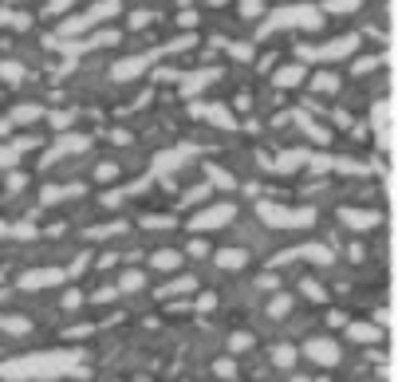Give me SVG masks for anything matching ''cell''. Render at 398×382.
Listing matches in <instances>:
<instances>
[{
    "label": "cell",
    "instance_id": "cell-23",
    "mask_svg": "<svg viewBox=\"0 0 398 382\" xmlns=\"http://www.w3.org/2000/svg\"><path fill=\"white\" fill-rule=\"evenodd\" d=\"M308 79V67L303 64H284V67H276V71H272V83H276V87H300V83Z\"/></svg>",
    "mask_w": 398,
    "mask_h": 382
},
{
    "label": "cell",
    "instance_id": "cell-1",
    "mask_svg": "<svg viewBox=\"0 0 398 382\" xmlns=\"http://www.w3.org/2000/svg\"><path fill=\"white\" fill-rule=\"evenodd\" d=\"M0 379L8 382H51V379H87L83 351L60 347V351H36L0 363Z\"/></svg>",
    "mask_w": 398,
    "mask_h": 382
},
{
    "label": "cell",
    "instance_id": "cell-19",
    "mask_svg": "<svg viewBox=\"0 0 398 382\" xmlns=\"http://www.w3.org/2000/svg\"><path fill=\"white\" fill-rule=\"evenodd\" d=\"M249 260H253V253H245V249H217V256H213V264H217L221 272L249 268Z\"/></svg>",
    "mask_w": 398,
    "mask_h": 382
},
{
    "label": "cell",
    "instance_id": "cell-48",
    "mask_svg": "<svg viewBox=\"0 0 398 382\" xmlns=\"http://www.w3.org/2000/svg\"><path fill=\"white\" fill-rule=\"evenodd\" d=\"M4 186H8V193H20L24 186H28V177L20 174V170H8V181H4Z\"/></svg>",
    "mask_w": 398,
    "mask_h": 382
},
{
    "label": "cell",
    "instance_id": "cell-14",
    "mask_svg": "<svg viewBox=\"0 0 398 382\" xmlns=\"http://www.w3.org/2000/svg\"><path fill=\"white\" fill-rule=\"evenodd\" d=\"M193 114H197V118H209L213 127H221V130H237V114L229 111L225 103H197Z\"/></svg>",
    "mask_w": 398,
    "mask_h": 382
},
{
    "label": "cell",
    "instance_id": "cell-12",
    "mask_svg": "<svg viewBox=\"0 0 398 382\" xmlns=\"http://www.w3.org/2000/svg\"><path fill=\"white\" fill-rule=\"evenodd\" d=\"M371 123H375V138H379V146L390 154V150H395V107H390V103H379L375 114H371Z\"/></svg>",
    "mask_w": 398,
    "mask_h": 382
},
{
    "label": "cell",
    "instance_id": "cell-18",
    "mask_svg": "<svg viewBox=\"0 0 398 382\" xmlns=\"http://www.w3.org/2000/svg\"><path fill=\"white\" fill-rule=\"evenodd\" d=\"M197 284H201L197 276H174V280H170V284H162L154 296H158V300H177V296H193V292H197Z\"/></svg>",
    "mask_w": 398,
    "mask_h": 382
},
{
    "label": "cell",
    "instance_id": "cell-31",
    "mask_svg": "<svg viewBox=\"0 0 398 382\" xmlns=\"http://www.w3.org/2000/svg\"><path fill=\"white\" fill-rule=\"evenodd\" d=\"M296 123H300V130L312 138V142H319V146H327L332 142V130L323 127V123H316V118H308V114H296Z\"/></svg>",
    "mask_w": 398,
    "mask_h": 382
},
{
    "label": "cell",
    "instance_id": "cell-6",
    "mask_svg": "<svg viewBox=\"0 0 398 382\" xmlns=\"http://www.w3.org/2000/svg\"><path fill=\"white\" fill-rule=\"evenodd\" d=\"M276 28H303V32H319V28H323V12H319L316 4L280 8V12L264 24V32H276Z\"/></svg>",
    "mask_w": 398,
    "mask_h": 382
},
{
    "label": "cell",
    "instance_id": "cell-9",
    "mask_svg": "<svg viewBox=\"0 0 398 382\" xmlns=\"http://www.w3.org/2000/svg\"><path fill=\"white\" fill-rule=\"evenodd\" d=\"M292 260H308V264H316V268H327V264H335V253L327 244H300V249H288V253L272 256V268H284Z\"/></svg>",
    "mask_w": 398,
    "mask_h": 382
},
{
    "label": "cell",
    "instance_id": "cell-33",
    "mask_svg": "<svg viewBox=\"0 0 398 382\" xmlns=\"http://www.w3.org/2000/svg\"><path fill=\"white\" fill-rule=\"evenodd\" d=\"M0 79L16 87V83H24V79H28V67H24V64H16V60H4V64H0Z\"/></svg>",
    "mask_w": 398,
    "mask_h": 382
},
{
    "label": "cell",
    "instance_id": "cell-2",
    "mask_svg": "<svg viewBox=\"0 0 398 382\" xmlns=\"http://www.w3.org/2000/svg\"><path fill=\"white\" fill-rule=\"evenodd\" d=\"M256 221L269 225V229H308L316 225V209L312 205H280V201H256Z\"/></svg>",
    "mask_w": 398,
    "mask_h": 382
},
{
    "label": "cell",
    "instance_id": "cell-46",
    "mask_svg": "<svg viewBox=\"0 0 398 382\" xmlns=\"http://www.w3.org/2000/svg\"><path fill=\"white\" fill-rule=\"evenodd\" d=\"M213 307H217V296H213V292H201V296H197V303H193V311H197V316H209Z\"/></svg>",
    "mask_w": 398,
    "mask_h": 382
},
{
    "label": "cell",
    "instance_id": "cell-4",
    "mask_svg": "<svg viewBox=\"0 0 398 382\" xmlns=\"http://www.w3.org/2000/svg\"><path fill=\"white\" fill-rule=\"evenodd\" d=\"M233 217H237V205H233V201H209V205L193 209L186 229H190V233H217V229H229Z\"/></svg>",
    "mask_w": 398,
    "mask_h": 382
},
{
    "label": "cell",
    "instance_id": "cell-61",
    "mask_svg": "<svg viewBox=\"0 0 398 382\" xmlns=\"http://www.w3.org/2000/svg\"><path fill=\"white\" fill-rule=\"evenodd\" d=\"M296 382H308V379H296Z\"/></svg>",
    "mask_w": 398,
    "mask_h": 382
},
{
    "label": "cell",
    "instance_id": "cell-47",
    "mask_svg": "<svg viewBox=\"0 0 398 382\" xmlns=\"http://www.w3.org/2000/svg\"><path fill=\"white\" fill-rule=\"evenodd\" d=\"M8 237H36V221H20V225H8Z\"/></svg>",
    "mask_w": 398,
    "mask_h": 382
},
{
    "label": "cell",
    "instance_id": "cell-59",
    "mask_svg": "<svg viewBox=\"0 0 398 382\" xmlns=\"http://www.w3.org/2000/svg\"><path fill=\"white\" fill-rule=\"evenodd\" d=\"M209 8H221V4H229V0H206Z\"/></svg>",
    "mask_w": 398,
    "mask_h": 382
},
{
    "label": "cell",
    "instance_id": "cell-30",
    "mask_svg": "<svg viewBox=\"0 0 398 382\" xmlns=\"http://www.w3.org/2000/svg\"><path fill=\"white\" fill-rule=\"evenodd\" d=\"M119 296H134V292H142L146 288V272L142 268H127L123 276H119Z\"/></svg>",
    "mask_w": 398,
    "mask_h": 382
},
{
    "label": "cell",
    "instance_id": "cell-34",
    "mask_svg": "<svg viewBox=\"0 0 398 382\" xmlns=\"http://www.w3.org/2000/svg\"><path fill=\"white\" fill-rule=\"evenodd\" d=\"M300 292H303V296H308L312 303H327V288L319 284L316 276H303V280H300Z\"/></svg>",
    "mask_w": 398,
    "mask_h": 382
},
{
    "label": "cell",
    "instance_id": "cell-37",
    "mask_svg": "<svg viewBox=\"0 0 398 382\" xmlns=\"http://www.w3.org/2000/svg\"><path fill=\"white\" fill-rule=\"evenodd\" d=\"M209 193H213V186H209V181H201V186H193V190L182 193V205H206Z\"/></svg>",
    "mask_w": 398,
    "mask_h": 382
},
{
    "label": "cell",
    "instance_id": "cell-49",
    "mask_svg": "<svg viewBox=\"0 0 398 382\" xmlns=\"http://www.w3.org/2000/svg\"><path fill=\"white\" fill-rule=\"evenodd\" d=\"M264 12V0H240V16H260Z\"/></svg>",
    "mask_w": 398,
    "mask_h": 382
},
{
    "label": "cell",
    "instance_id": "cell-58",
    "mask_svg": "<svg viewBox=\"0 0 398 382\" xmlns=\"http://www.w3.org/2000/svg\"><path fill=\"white\" fill-rule=\"evenodd\" d=\"M347 253H351V260H363V256H366V249H363V244H351Z\"/></svg>",
    "mask_w": 398,
    "mask_h": 382
},
{
    "label": "cell",
    "instance_id": "cell-20",
    "mask_svg": "<svg viewBox=\"0 0 398 382\" xmlns=\"http://www.w3.org/2000/svg\"><path fill=\"white\" fill-rule=\"evenodd\" d=\"M308 150H284V154H276V162H264V166H272L276 174H296V170H303L308 166Z\"/></svg>",
    "mask_w": 398,
    "mask_h": 382
},
{
    "label": "cell",
    "instance_id": "cell-21",
    "mask_svg": "<svg viewBox=\"0 0 398 382\" xmlns=\"http://www.w3.org/2000/svg\"><path fill=\"white\" fill-rule=\"evenodd\" d=\"M0 335H32V316H20V311H0Z\"/></svg>",
    "mask_w": 398,
    "mask_h": 382
},
{
    "label": "cell",
    "instance_id": "cell-15",
    "mask_svg": "<svg viewBox=\"0 0 398 382\" xmlns=\"http://www.w3.org/2000/svg\"><path fill=\"white\" fill-rule=\"evenodd\" d=\"M186 162H193V150H190V146H177V150H162L158 158H154V177L174 174L177 166H186Z\"/></svg>",
    "mask_w": 398,
    "mask_h": 382
},
{
    "label": "cell",
    "instance_id": "cell-50",
    "mask_svg": "<svg viewBox=\"0 0 398 382\" xmlns=\"http://www.w3.org/2000/svg\"><path fill=\"white\" fill-rule=\"evenodd\" d=\"M114 296H119V288H95L91 292V303H111Z\"/></svg>",
    "mask_w": 398,
    "mask_h": 382
},
{
    "label": "cell",
    "instance_id": "cell-44",
    "mask_svg": "<svg viewBox=\"0 0 398 382\" xmlns=\"http://www.w3.org/2000/svg\"><path fill=\"white\" fill-rule=\"evenodd\" d=\"M119 177V162H99L95 166V181H114Z\"/></svg>",
    "mask_w": 398,
    "mask_h": 382
},
{
    "label": "cell",
    "instance_id": "cell-42",
    "mask_svg": "<svg viewBox=\"0 0 398 382\" xmlns=\"http://www.w3.org/2000/svg\"><path fill=\"white\" fill-rule=\"evenodd\" d=\"M253 284L260 288V292H280V276H276V268H272V272H260Z\"/></svg>",
    "mask_w": 398,
    "mask_h": 382
},
{
    "label": "cell",
    "instance_id": "cell-16",
    "mask_svg": "<svg viewBox=\"0 0 398 382\" xmlns=\"http://www.w3.org/2000/svg\"><path fill=\"white\" fill-rule=\"evenodd\" d=\"M87 146H91V138H87V134H64V138H60V142H55V146L48 150V158H44V166H51V162L67 158V154H83Z\"/></svg>",
    "mask_w": 398,
    "mask_h": 382
},
{
    "label": "cell",
    "instance_id": "cell-10",
    "mask_svg": "<svg viewBox=\"0 0 398 382\" xmlns=\"http://www.w3.org/2000/svg\"><path fill=\"white\" fill-rule=\"evenodd\" d=\"M339 221H343V229H351V233H371V229H379V225H382V213H379V209L343 205V209H339Z\"/></svg>",
    "mask_w": 398,
    "mask_h": 382
},
{
    "label": "cell",
    "instance_id": "cell-41",
    "mask_svg": "<svg viewBox=\"0 0 398 382\" xmlns=\"http://www.w3.org/2000/svg\"><path fill=\"white\" fill-rule=\"evenodd\" d=\"M162 303H166V311H170V316H186V311L193 316V300H190V296H177V300H162Z\"/></svg>",
    "mask_w": 398,
    "mask_h": 382
},
{
    "label": "cell",
    "instance_id": "cell-53",
    "mask_svg": "<svg viewBox=\"0 0 398 382\" xmlns=\"http://www.w3.org/2000/svg\"><path fill=\"white\" fill-rule=\"evenodd\" d=\"M375 67H379V60H375V55H363V60H359V64H355V71H359V75H363V71H375Z\"/></svg>",
    "mask_w": 398,
    "mask_h": 382
},
{
    "label": "cell",
    "instance_id": "cell-27",
    "mask_svg": "<svg viewBox=\"0 0 398 382\" xmlns=\"http://www.w3.org/2000/svg\"><path fill=\"white\" fill-rule=\"evenodd\" d=\"M269 355H272V366L276 370H292V366L300 363V347H292V343H276Z\"/></svg>",
    "mask_w": 398,
    "mask_h": 382
},
{
    "label": "cell",
    "instance_id": "cell-54",
    "mask_svg": "<svg viewBox=\"0 0 398 382\" xmlns=\"http://www.w3.org/2000/svg\"><path fill=\"white\" fill-rule=\"evenodd\" d=\"M91 331H95V327H91V323H83V327H71V331H67V339H87Z\"/></svg>",
    "mask_w": 398,
    "mask_h": 382
},
{
    "label": "cell",
    "instance_id": "cell-45",
    "mask_svg": "<svg viewBox=\"0 0 398 382\" xmlns=\"http://www.w3.org/2000/svg\"><path fill=\"white\" fill-rule=\"evenodd\" d=\"M64 311H75V307H83V292L79 288H64Z\"/></svg>",
    "mask_w": 398,
    "mask_h": 382
},
{
    "label": "cell",
    "instance_id": "cell-7",
    "mask_svg": "<svg viewBox=\"0 0 398 382\" xmlns=\"http://www.w3.org/2000/svg\"><path fill=\"white\" fill-rule=\"evenodd\" d=\"M300 359H308V363H316V366H339L343 347H339V339H332V335H312L300 347Z\"/></svg>",
    "mask_w": 398,
    "mask_h": 382
},
{
    "label": "cell",
    "instance_id": "cell-43",
    "mask_svg": "<svg viewBox=\"0 0 398 382\" xmlns=\"http://www.w3.org/2000/svg\"><path fill=\"white\" fill-rule=\"evenodd\" d=\"M16 162H20L16 146H0V170H16Z\"/></svg>",
    "mask_w": 398,
    "mask_h": 382
},
{
    "label": "cell",
    "instance_id": "cell-56",
    "mask_svg": "<svg viewBox=\"0 0 398 382\" xmlns=\"http://www.w3.org/2000/svg\"><path fill=\"white\" fill-rule=\"evenodd\" d=\"M51 127H55V130H67V127H71V114H51Z\"/></svg>",
    "mask_w": 398,
    "mask_h": 382
},
{
    "label": "cell",
    "instance_id": "cell-40",
    "mask_svg": "<svg viewBox=\"0 0 398 382\" xmlns=\"http://www.w3.org/2000/svg\"><path fill=\"white\" fill-rule=\"evenodd\" d=\"M213 374H217V379H225V382H233V379H237V363L225 355V359H217V363H213Z\"/></svg>",
    "mask_w": 398,
    "mask_h": 382
},
{
    "label": "cell",
    "instance_id": "cell-28",
    "mask_svg": "<svg viewBox=\"0 0 398 382\" xmlns=\"http://www.w3.org/2000/svg\"><path fill=\"white\" fill-rule=\"evenodd\" d=\"M292 307H296V300H292L288 292H272V300L264 303V316L269 319H288L292 316Z\"/></svg>",
    "mask_w": 398,
    "mask_h": 382
},
{
    "label": "cell",
    "instance_id": "cell-57",
    "mask_svg": "<svg viewBox=\"0 0 398 382\" xmlns=\"http://www.w3.org/2000/svg\"><path fill=\"white\" fill-rule=\"evenodd\" d=\"M327 323H332V327H343V323H347V316H343V311H327Z\"/></svg>",
    "mask_w": 398,
    "mask_h": 382
},
{
    "label": "cell",
    "instance_id": "cell-22",
    "mask_svg": "<svg viewBox=\"0 0 398 382\" xmlns=\"http://www.w3.org/2000/svg\"><path fill=\"white\" fill-rule=\"evenodd\" d=\"M221 75V67H206V71H193V75H186L182 79V95H201L209 83Z\"/></svg>",
    "mask_w": 398,
    "mask_h": 382
},
{
    "label": "cell",
    "instance_id": "cell-36",
    "mask_svg": "<svg viewBox=\"0 0 398 382\" xmlns=\"http://www.w3.org/2000/svg\"><path fill=\"white\" fill-rule=\"evenodd\" d=\"M359 4H363V0H323L319 12H327V16H343V12H359Z\"/></svg>",
    "mask_w": 398,
    "mask_h": 382
},
{
    "label": "cell",
    "instance_id": "cell-55",
    "mask_svg": "<svg viewBox=\"0 0 398 382\" xmlns=\"http://www.w3.org/2000/svg\"><path fill=\"white\" fill-rule=\"evenodd\" d=\"M75 0H48V12H67Z\"/></svg>",
    "mask_w": 398,
    "mask_h": 382
},
{
    "label": "cell",
    "instance_id": "cell-11",
    "mask_svg": "<svg viewBox=\"0 0 398 382\" xmlns=\"http://www.w3.org/2000/svg\"><path fill=\"white\" fill-rule=\"evenodd\" d=\"M158 60V51H142V55H127V60H119V64L111 67V79L114 83H130V79H138L146 67Z\"/></svg>",
    "mask_w": 398,
    "mask_h": 382
},
{
    "label": "cell",
    "instance_id": "cell-29",
    "mask_svg": "<svg viewBox=\"0 0 398 382\" xmlns=\"http://www.w3.org/2000/svg\"><path fill=\"white\" fill-rule=\"evenodd\" d=\"M48 114H44V107H36V103H20L16 111H12V127H32V123H44Z\"/></svg>",
    "mask_w": 398,
    "mask_h": 382
},
{
    "label": "cell",
    "instance_id": "cell-52",
    "mask_svg": "<svg viewBox=\"0 0 398 382\" xmlns=\"http://www.w3.org/2000/svg\"><path fill=\"white\" fill-rule=\"evenodd\" d=\"M150 20H154V12H134V16H130V28H146Z\"/></svg>",
    "mask_w": 398,
    "mask_h": 382
},
{
    "label": "cell",
    "instance_id": "cell-5",
    "mask_svg": "<svg viewBox=\"0 0 398 382\" xmlns=\"http://www.w3.org/2000/svg\"><path fill=\"white\" fill-rule=\"evenodd\" d=\"M119 0H99V4H91L87 12H79V16H67L64 24H60V40H75V36H83L87 28H95V24H103V20L119 16Z\"/></svg>",
    "mask_w": 398,
    "mask_h": 382
},
{
    "label": "cell",
    "instance_id": "cell-8",
    "mask_svg": "<svg viewBox=\"0 0 398 382\" xmlns=\"http://www.w3.org/2000/svg\"><path fill=\"white\" fill-rule=\"evenodd\" d=\"M16 284L24 292H48V288H64L67 284V272L55 268V264H44V268H24L16 276Z\"/></svg>",
    "mask_w": 398,
    "mask_h": 382
},
{
    "label": "cell",
    "instance_id": "cell-13",
    "mask_svg": "<svg viewBox=\"0 0 398 382\" xmlns=\"http://www.w3.org/2000/svg\"><path fill=\"white\" fill-rule=\"evenodd\" d=\"M343 335H347V343H355V347H379L382 343V327L379 323H343Z\"/></svg>",
    "mask_w": 398,
    "mask_h": 382
},
{
    "label": "cell",
    "instance_id": "cell-60",
    "mask_svg": "<svg viewBox=\"0 0 398 382\" xmlns=\"http://www.w3.org/2000/svg\"><path fill=\"white\" fill-rule=\"evenodd\" d=\"M0 237H8V221H0Z\"/></svg>",
    "mask_w": 398,
    "mask_h": 382
},
{
    "label": "cell",
    "instance_id": "cell-62",
    "mask_svg": "<svg viewBox=\"0 0 398 382\" xmlns=\"http://www.w3.org/2000/svg\"><path fill=\"white\" fill-rule=\"evenodd\" d=\"M186 382H190V379H186Z\"/></svg>",
    "mask_w": 398,
    "mask_h": 382
},
{
    "label": "cell",
    "instance_id": "cell-3",
    "mask_svg": "<svg viewBox=\"0 0 398 382\" xmlns=\"http://www.w3.org/2000/svg\"><path fill=\"white\" fill-rule=\"evenodd\" d=\"M359 51V36L355 32H343L335 40H323V44H303L300 48V60H312V64H339Z\"/></svg>",
    "mask_w": 398,
    "mask_h": 382
},
{
    "label": "cell",
    "instance_id": "cell-25",
    "mask_svg": "<svg viewBox=\"0 0 398 382\" xmlns=\"http://www.w3.org/2000/svg\"><path fill=\"white\" fill-rule=\"evenodd\" d=\"M308 87H312V95H339L343 79H339L335 71H316V75L308 79Z\"/></svg>",
    "mask_w": 398,
    "mask_h": 382
},
{
    "label": "cell",
    "instance_id": "cell-24",
    "mask_svg": "<svg viewBox=\"0 0 398 382\" xmlns=\"http://www.w3.org/2000/svg\"><path fill=\"white\" fill-rule=\"evenodd\" d=\"M182 260H186V253H177V249H158V253H150V268L154 272H177Z\"/></svg>",
    "mask_w": 398,
    "mask_h": 382
},
{
    "label": "cell",
    "instance_id": "cell-35",
    "mask_svg": "<svg viewBox=\"0 0 398 382\" xmlns=\"http://www.w3.org/2000/svg\"><path fill=\"white\" fill-rule=\"evenodd\" d=\"M256 347V335L253 331H233L229 335V355H245V351Z\"/></svg>",
    "mask_w": 398,
    "mask_h": 382
},
{
    "label": "cell",
    "instance_id": "cell-38",
    "mask_svg": "<svg viewBox=\"0 0 398 382\" xmlns=\"http://www.w3.org/2000/svg\"><path fill=\"white\" fill-rule=\"evenodd\" d=\"M114 233H127V221H114V225H95V229H87V237H91V240L114 237Z\"/></svg>",
    "mask_w": 398,
    "mask_h": 382
},
{
    "label": "cell",
    "instance_id": "cell-32",
    "mask_svg": "<svg viewBox=\"0 0 398 382\" xmlns=\"http://www.w3.org/2000/svg\"><path fill=\"white\" fill-rule=\"evenodd\" d=\"M206 174H209V186H213V190H237V177L229 174V170H221V166H213V162H209L206 166Z\"/></svg>",
    "mask_w": 398,
    "mask_h": 382
},
{
    "label": "cell",
    "instance_id": "cell-51",
    "mask_svg": "<svg viewBox=\"0 0 398 382\" xmlns=\"http://www.w3.org/2000/svg\"><path fill=\"white\" fill-rule=\"evenodd\" d=\"M142 225L146 229H174V217H166V213L162 217H142Z\"/></svg>",
    "mask_w": 398,
    "mask_h": 382
},
{
    "label": "cell",
    "instance_id": "cell-17",
    "mask_svg": "<svg viewBox=\"0 0 398 382\" xmlns=\"http://www.w3.org/2000/svg\"><path fill=\"white\" fill-rule=\"evenodd\" d=\"M83 197V186L79 181H71V186H60V181H51L40 190V205H64V201H75Z\"/></svg>",
    "mask_w": 398,
    "mask_h": 382
},
{
    "label": "cell",
    "instance_id": "cell-26",
    "mask_svg": "<svg viewBox=\"0 0 398 382\" xmlns=\"http://www.w3.org/2000/svg\"><path fill=\"white\" fill-rule=\"evenodd\" d=\"M111 44H119V32L114 28H103V32L87 36V40H75V44H67L71 51H87V48H111Z\"/></svg>",
    "mask_w": 398,
    "mask_h": 382
},
{
    "label": "cell",
    "instance_id": "cell-39",
    "mask_svg": "<svg viewBox=\"0 0 398 382\" xmlns=\"http://www.w3.org/2000/svg\"><path fill=\"white\" fill-rule=\"evenodd\" d=\"M186 253L193 256V260H201V256H209L213 249H209V240H206V233H193V240L186 244Z\"/></svg>",
    "mask_w": 398,
    "mask_h": 382
}]
</instances>
